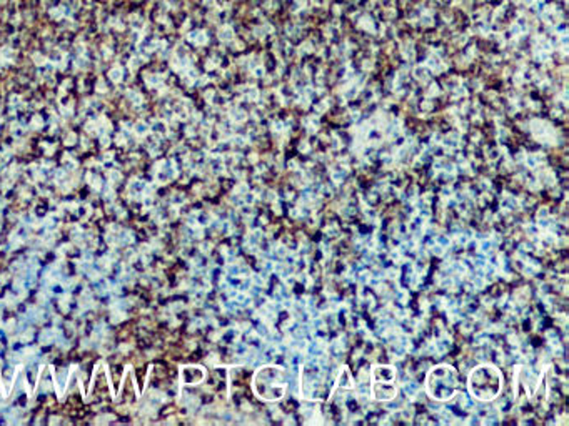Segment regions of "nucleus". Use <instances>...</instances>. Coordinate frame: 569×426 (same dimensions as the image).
<instances>
[{"label":"nucleus","mask_w":569,"mask_h":426,"mask_svg":"<svg viewBox=\"0 0 569 426\" xmlns=\"http://www.w3.org/2000/svg\"><path fill=\"white\" fill-rule=\"evenodd\" d=\"M287 386H289V373L277 365H266L259 368L252 378V390L256 396L266 403L282 400L287 393Z\"/></svg>","instance_id":"nucleus-1"},{"label":"nucleus","mask_w":569,"mask_h":426,"mask_svg":"<svg viewBox=\"0 0 569 426\" xmlns=\"http://www.w3.org/2000/svg\"><path fill=\"white\" fill-rule=\"evenodd\" d=\"M503 374L494 365L484 363L476 366L467 378L469 393L479 401H493L499 396L503 390Z\"/></svg>","instance_id":"nucleus-2"},{"label":"nucleus","mask_w":569,"mask_h":426,"mask_svg":"<svg viewBox=\"0 0 569 426\" xmlns=\"http://www.w3.org/2000/svg\"><path fill=\"white\" fill-rule=\"evenodd\" d=\"M426 391L432 400L449 401L459 391V374L451 365L431 368L426 376Z\"/></svg>","instance_id":"nucleus-3"},{"label":"nucleus","mask_w":569,"mask_h":426,"mask_svg":"<svg viewBox=\"0 0 569 426\" xmlns=\"http://www.w3.org/2000/svg\"><path fill=\"white\" fill-rule=\"evenodd\" d=\"M397 374L389 365H376L371 371V395L376 401H392L397 396Z\"/></svg>","instance_id":"nucleus-4"}]
</instances>
